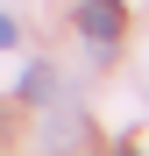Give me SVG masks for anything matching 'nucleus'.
<instances>
[{"label": "nucleus", "mask_w": 149, "mask_h": 156, "mask_svg": "<svg viewBox=\"0 0 149 156\" xmlns=\"http://www.w3.org/2000/svg\"><path fill=\"white\" fill-rule=\"evenodd\" d=\"M21 92H29V99H57V71H50V64H36L29 78H21Z\"/></svg>", "instance_id": "2"}, {"label": "nucleus", "mask_w": 149, "mask_h": 156, "mask_svg": "<svg viewBox=\"0 0 149 156\" xmlns=\"http://www.w3.org/2000/svg\"><path fill=\"white\" fill-rule=\"evenodd\" d=\"M14 43H21V21H14L7 7H0V50H14Z\"/></svg>", "instance_id": "3"}, {"label": "nucleus", "mask_w": 149, "mask_h": 156, "mask_svg": "<svg viewBox=\"0 0 149 156\" xmlns=\"http://www.w3.org/2000/svg\"><path fill=\"white\" fill-rule=\"evenodd\" d=\"M121 21H128V14H121V0H85V7H78V29H85L92 43H114Z\"/></svg>", "instance_id": "1"}, {"label": "nucleus", "mask_w": 149, "mask_h": 156, "mask_svg": "<svg viewBox=\"0 0 149 156\" xmlns=\"http://www.w3.org/2000/svg\"><path fill=\"white\" fill-rule=\"evenodd\" d=\"M121 156H135V149H121Z\"/></svg>", "instance_id": "4"}]
</instances>
